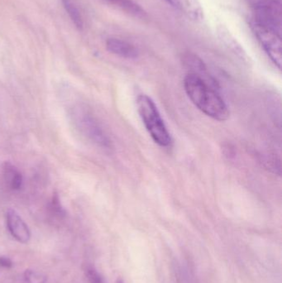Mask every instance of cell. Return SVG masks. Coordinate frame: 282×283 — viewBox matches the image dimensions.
Wrapping results in <instances>:
<instances>
[{
	"mask_svg": "<svg viewBox=\"0 0 282 283\" xmlns=\"http://www.w3.org/2000/svg\"><path fill=\"white\" fill-rule=\"evenodd\" d=\"M24 281L26 283H45L46 277L37 271L27 269L24 273Z\"/></svg>",
	"mask_w": 282,
	"mask_h": 283,
	"instance_id": "4fadbf2b",
	"label": "cell"
},
{
	"mask_svg": "<svg viewBox=\"0 0 282 283\" xmlns=\"http://www.w3.org/2000/svg\"><path fill=\"white\" fill-rule=\"evenodd\" d=\"M117 283H124V282L123 281V280H121V279H119V280H118Z\"/></svg>",
	"mask_w": 282,
	"mask_h": 283,
	"instance_id": "9a60e30c",
	"label": "cell"
},
{
	"mask_svg": "<svg viewBox=\"0 0 282 283\" xmlns=\"http://www.w3.org/2000/svg\"><path fill=\"white\" fill-rule=\"evenodd\" d=\"M6 223L7 230L17 241L22 244H27L31 238L29 228L14 210H7Z\"/></svg>",
	"mask_w": 282,
	"mask_h": 283,
	"instance_id": "5b68a950",
	"label": "cell"
},
{
	"mask_svg": "<svg viewBox=\"0 0 282 283\" xmlns=\"http://www.w3.org/2000/svg\"><path fill=\"white\" fill-rule=\"evenodd\" d=\"M184 87L193 104L207 116L221 122L229 119V108L219 93L216 82L189 73L184 80Z\"/></svg>",
	"mask_w": 282,
	"mask_h": 283,
	"instance_id": "6da1fadb",
	"label": "cell"
},
{
	"mask_svg": "<svg viewBox=\"0 0 282 283\" xmlns=\"http://www.w3.org/2000/svg\"><path fill=\"white\" fill-rule=\"evenodd\" d=\"M49 210H50V213H51V215H54L55 217L59 218V219L65 217L66 211L64 210L63 207L61 206V201H60V199H59L58 195L55 194L53 195V197L51 199V203L49 205Z\"/></svg>",
	"mask_w": 282,
	"mask_h": 283,
	"instance_id": "8fae6325",
	"label": "cell"
},
{
	"mask_svg": "<svg viewBox=\"0 0 282 283\" xmlns=\"http://www.w3.org/2000/svg\"><path fill=\"white\" fill-rule=\"evenodd\" d=\"M250 27L271 61L282 68V31L250 20Z\"/></svg>",
	"mask_w": 282,
	"mask_h": 283,
	"instance_id": "3957f363",
	"label": "cell"
},
{
	"mask_svg": "<svg viewBox=\"0 0 282 283\" xmlns=\"http://www.w3.org/2000/svg\"><path fill=\"white\" fill-rule=\"evenodd\" d=\"M76 122L81 129V132L90 139L93 142L105 148H110L111 146V141L105 134L95 117L90 113L81 111L76 113Z\"/></svg>",
	"mask_w": 282,
	"mask_h": 283,
	"instance_id": "277c9868",
	"label": "cell"
},
{
	"mask_svg": "<svg viewBox=\"0 0 282 283\" xmlns=\"http://www.w3.org/2000/svg\"><path fill=\"white\" fill-rule=\"evenodd\" d=\"M175 9L194 21L204 18V9L199 0H166Z\"/></svg>",
	"mask_w": 282,
	"mask_h": 283,
	"instance_id": "8992f818",
	"label": "cell"
},
{
	"mask_svg": "<svg viewBox=\"0 0 282 283\" xmlns=\"http://www.w3.org/2000/svg\"><path fill=\"white\" fill-rule=\"evenodd\" d=\"M2 176L6 186L12 190H18L21 189L23 182L22 175L17 167H15L10 162H5L2 166Z\"/></svg>",
	"mask_w": 282,
	"mask_h": 283,
	"instance_id": "ba28073f",
	"label": "cell"
},
{
	"mask_svg": "<svg viewBox=\"0 0 282 283\" xmlns=\"http://www.w3.org/2000/svg\"><path fill=\"white\" fill-rule=\"evenodd\" d=\"M106 48L122 58L136 59L139 56V50L134 45L119 38H109L106 42Z\"/></svg>",
	"mask_w": 282,
	"mask_h": 283,
	"instance_id": "52a82bcc",
	"label": "cell"
},
{
	"mask_svg": "<svg viewBox=\"0 0 282 283\" xmlns=\"http://www.w3.org/2000/svg\"><path fill=\"white\" fill-rule=\"evenodd\" d=\"M62 2H63L64 7L66 8V12L71 17L74 24L76 25V27L79 29H82L84 22H83V17L79 7L76 6V3L72 0H62Z\"/></svg>",
	"mask_w": 282,
	"mask_h": 283,
	"instance_id": "30bf717a",
	"label": "cell"
},
{
	"mask_svg": "<svg viewBox=\"0 0 282 283\" xmlns=\"http://www.w3.org/2000/svg\"><path fill=\"white\" fill-rule=\"evenodd\" d=\"M85 276L90 283H106L102 275L96 270L95 267L88 265L85 269Z\"/></svg>",
	"mask_w": 282,
	"mask_h": 283,
	"instance_id": "7c38bea8",
	"label": "cell"
},
{
	"mask_svg": "<svg viewBox=\"0 0 282 283\" xmlns=\"http://www.w3.org/2000/svg\"><path fill=\"white\" fill-rule=\"evenodd\" d=\"M12 267V262L7 257H0V268L3 269H11Z\"/></svg>",
	"mask_w": 282,
	"mask_h": 283,
	"instance_id": "5bb4252c",
	"label": "cell"
},
{
	"mask_svg": "<svg viewBox=\"0 0 282 283\" xmlns=\"http://www.w3.org/2000/svg\"><path fill=\"white\" fill-rule=\"evenodd\" d=\"M137 107L139 115L147 132L159 146H168L171 143V137L163 121L153 100L146 95L137 98Z\"/></svg>",
	"mask_w": 282,
	"mask_h": 283,
	"instance_id": "7a4b0ae2",
	"label": "cell"
},
{
	"mask_svg": "<svg viewBox=\"0 0 282 283\" xmlns=\"http://www.w3.org/2000/svg\"><path fill=\"white\" fill-rule=\"evenodd\" d=\"M110 4L120 7L129 14L134 15L135 17H144L146 16V12L140 5L134 2V0H105Z\"/></svg>",
	"mask_w": 282,
	"mask_h": 283,
	"instance_id": "9c48e42d",
	"label": "cell"
}]
</instances>
